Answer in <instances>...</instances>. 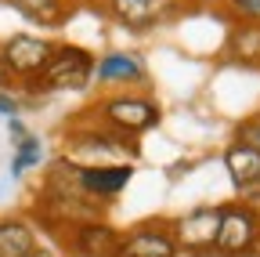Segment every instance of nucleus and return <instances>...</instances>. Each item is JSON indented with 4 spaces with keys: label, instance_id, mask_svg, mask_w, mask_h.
<instances>
[{
    "label": "nucleus",
    "instance_id": "nucleus-18",
    "mask_svg": "<svg viewBox=\"0 0 260 257\" xmlns=\"http://www.w3.org/2000/svg\"><path fill=\"white\" fill-rule=\"evenodd\" d=\"M232 141H242V145H249V149L260 152V112L249 116V120H242V123L235 127V138H232Z\"/></svg>",
    "mask_w": 260,
    "mask_h": 257
},
{
    "label": "nucleus",
    "instance_id": "nucleus-10",
    "mask_svg": "<svg viewBox=\"0 0 260 257\" xmlns=\"http://www.w3.org/2000/svg\"><path fill=\"white\" fill-rule=\"evenodd\" d=\"M134 178V167L130 163H112V167H76V181H80V192L90 199V203H105V199H116L119 192L130 185Z\"/></svg>",
    "mask_w": 260,
    "mask_h": 257
},
{
    "label": "nucleus",
    "instance_id": "nucleus-13",
    "mask_svg": "<svg viewBox=\"0 0 260 257\" xmlns=\"http://www.w3.org/2000/svg\"><path fill=\"white\" fill-rule=\"evenodd\" d=\"M220 159H224L228 178H232V185H235L239 192L260 181V152H256V149H249V145H242V141H232V145L224 149Z\"/></svg>",
    "mask_w": 260,
    "mask_h": 257
},
{
    "label": "nucleus",
    "instance_id": "nucleus-8",
    "mask_svg": "<svg viewBox=\"0 0 260 257\" xmlns=\"http://www.w3.org/2000/svg\"><path fill=\"white\" fill-rule=\"evenodd\" d=\"M177 253L181 250L174 243L170 221L162 217L134 224L130 232H123V243H119V257H177Z\"/></svg>",
    "mask_w": 260,
    "mask_h": 257
},
{
    "label": "nucleus",
    "instance_id": "nucleus-16",
    "mask_svg": "<svg viewBox=\"0 0 260 257\" xmlns=\"http://www.w3.org/2000/svg\"><path fill=\"white\" fill-rule=\"evenodd\" d=\"M40 163H44V141H40L37 134L18 138V141H15V159H11V174H15V178H22L25 170L40 167Z\"/></svg>",
    "mask_w": 260,
    "mask_h": 257
},
{
    "label": "nucleus",
    "instance_id": "nucleus-7",
    "mask_svg": "<svg viewBox=\"0 0 260 257\" xmlns=\"http://www.w3.org/2000/svg\"><path fill=\"white\" fill-rule=\"evenodd\" d=\"M184 4L188 0H109V15L130 33H148V29L174 22Z\"/></svg>",
    "mask_w": 260,
    "mask_h": 257
},
{
    "label": "nucleus",
    "instance_id": "nucleus-17",
    "mask_svg": "<svg viewBox=\"0 0 260 257\" xmlns=\"http://www.w3.org/2000/svg\"><path fill=\"white\" fill-rule=\"evenodd\" d=\"M235 22L242 25H260V0H224Z\"/></svg>",
    "mask_w": 260,
    "mask_h": 257
},
{
    "label": "nucleus",
    "instance_id": "nucleus-12",
    "mask_svg": "<svg viewBox=\"0 0 260 257\" xmlns=\"http://www.w3.org/2000/svg\"><path fill=\"white\" fill-rule=\"evenodd\" d=\"M8 4L40 29H61L73 18V0H8Z\"/></svg>",
    "mask_w": 260,
    "mask_h": 257
},
{
    "label": "nucleus",
    "instance_id": "nucleus-15",
    "mask_svg": "<svg viewBox=\"0 0 260 257\" xmlns=\"http://www.w3.org/2000/svg\"><path fill=\"white\" fill-rule=\"evenodd\" d=\"M29 250H37V232L22 217L0 221V257H25Z\"/></svg>",
    "mask_w": 260,
    "mask_h": 257
},
{
    "label": "nucleus",
    "instance_id": "nucleus-3",
    "mask_svg": "<svg viewBox=\"0 0 260 257\" xmlns=\"http://www.w3.org/2000/svg\"><path fill=\"white\" fill-rule=\"evenodd\" d=\"M94 54L80 44H54V54L47 58L44 73L32 80L25 91H40V94H51V91H83L90 80H94Z\"/></svg>",
    "mask_w": 260,
    "mask_h": 257
},
{
    "label": "nucleus",
    "instance_id": "nucleus-6",
    "mask_svg": "<svg viewBox=\"0 0 260 257\" xmlns=\"http://www.w3.org/2000/svg\"><path fill=\"white\" fill-rule=\"evenodd\" d=\"M217 224H220V207H195L170 221V232H174L177 250H184L191 257H213Z\"/></svg>",
    "mask_w": 260,
    "mask_h": 257
},
{
    "label": "nucleus",
    "instance_id": "nucleus-4",
    "mask_svg": "<svg viewBox=\"0 0 260 257\" xmlns=\"http://www.w3.org/2000/svg\"><path fill=\"white\" fill-rule=\"evenodd\" d=\"M260 250V210L256 203H224L220 207V224H217V257H246Z\"/></svg>",
    "mask_w": 260,
    "mask_h": 257
},
{
    "label": "nucleus",
    "instance_id": "nucleus-5",
    "mask_svg": "<svg viewBox=\"0 0 260 257\" xmlns=\"http://www.w3.org/2000/svg\"><path fill=\"white\" fill-rule=\"evenodd\" d=\"M54 54V44L44 40V37H32V33H15L8 37L4 44H0V69H4L11 76V83H32L44 66H47V58Z\"/></svg>",
    "mask_w": 260,
    "mask_h": 257
},
{
    "label": "nucleus",
    "instance_id": "nucleus-2",
    "mask_svg": "<svg viewBox=\"0 0 260 257\" xmlns=\"http://www.w3.org/2000/svg\"><path fill=\"white\" fill-rule=\"evenodd\" d=\"M94 112L105 120V127H112L116 134H126V138H141L148 131L162 123V109L155 98H148L145 91H119V94H109L105 102H98Z\"/></svg>",
    "mask_w": 260,
    "mask_h": 257
},
{
    "label": "nucleus",
    "instance_id": "nucleus-11",
    "mask_svg": "<svg viewBox=\"0 0 260 257\" xmlns=\"http://www.w3.org/2000/svg\"><path fill=\"white\" fill-rule=\"evenodd\" d=\"M94 80L105 83V87H123V91H134L148 83L145 73V62L138 54H126V51H109L105 58L94 62Z\"/></svg>",
    "mask_w": 260,
    "mask_h": 257
},
{
    "label": "nucleus",
    "instance_id": "nucleus-20",
    "mask_svg": "<svg viewBox=\"0 0 260 257\" xmlns=\"http://www.w3.org/2000/svg\"><path fill=\"white\" fill-rule=\"evenodd\" d=\"M25 257H58V253H51V250H44V246H37V250H29Z\"/></svg>",
    "mask_w": 260,
    "mask_h": 257
},
{
    "label": "nucleus",
    "instance_id": "nucleus-1",
    "mask_svg": "<svg viewBox=\"0 0 260 257\" xmlns=\"http://www.w3.org/2000/svg\"><path fill=\"white\" fill-rule=\"evenodd\" d=\"M138 156V138L116 134L112 127H73L61 141V159L69 167H112Z\"/></svg>",
    "mask_w": 260,
    "mask_h": 257
},
{
    "label": "nucleus",
    "instance_id": "nucleus-19",
    "mask_svg": "<svg viewBox=\"0 0 260 257\" xmlns=\"http://www.w3.org/2000/svg\"><path fill=\"white\" fill-rule=\"evenodd\" d=\"M0 112H4V116H15V112H18V98H11L8 91H0Z\"/></svg>",
    "mask_w": 260,
    "mask_h": 257
},
{
    "label": "nucleus",
    "instance_id": "nucleus-14",
    "mask_svg": "<svg viewBox=\"0 0 260 257\" xmlns=\"http://www.w3.org/2000/svg\"><path fill=\"white\" fill-rule=\"evenodd\" d=\"M224 58L239 62V66H246V69H256L260 66V25L235 22L232 33H228V44H224Z\"/></svg>",
    "mask_w": 260,
    "mask_h": 257
},
{
    "label": "nucleus",
    "instance_id": "nucleus-9",
    "mask_svg": "<svg viewBox=\"0 0 260 257\" xmlns=\"http://www.w3.org/2000/svg\"><path fill=\"white\" fill-rule=\"evenodd\" d=\"M69 243L80 257H119V243H123V232L112 229L109 221L94 217V221H80V224H69Z\"/></svg>",
    "mask_w": 260,
    "mask_h": 257
}]
</instances>
